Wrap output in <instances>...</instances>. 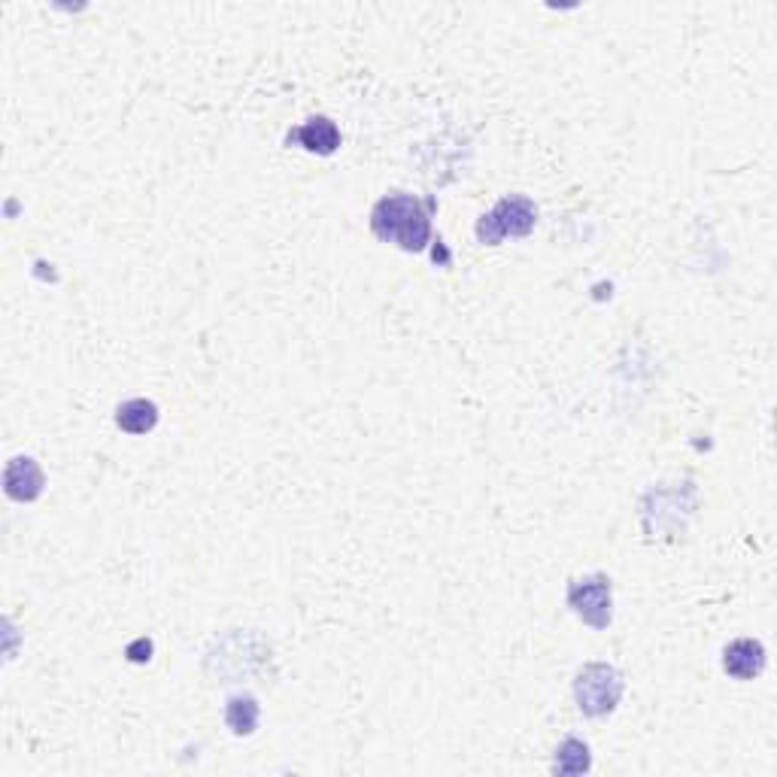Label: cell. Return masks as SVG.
Instances as JSON below:
<instances>
[{
    "mask_svg": "<svg viewBox=\"0 0 777 777\" xmlns=\"http://www.w3.org/2000/svg\"><path fill=\"white\" fill-rule=\"evenodd\" d=\"M766 647L763 640L756 638H738L731 640L729 647L723 650V672L735 680H754L766 672Z\"/></svg>",
    "mask_w": 777,
    "mask_h": 777,
    "instance_id": "8992f818",
    "label": "cell"
},
{
    "mask_svg": "<svg viewBox=\"0 0 777 777\" xmlns=\"http://www.w3.org/2000/svg\"><path fill=\"white\" fill-rule=\"evenodd\" d=\"M47 477L40 462L31 456H16L7 462L3 471V492L10 495L12 502H37L43 495Z\"/></svg>",
    "mask_w": 777,
    "mask_h": 777,
    "instance_id": "5b68a950",
    "label": "cell"
},
{
    "mask_svg": "<svg viewBox=\"0 0 777 777\" xmlns=\"http://www.w3.org/2000/svg\"><path fill=\"white\" fill-rule=\"evenodd\" d=\"M626 689V680L619 675L617 665L610 663H586L574 677V698L583 717L602 720L614 714Z\"/></svg>",
    "mask_w": 777,
    "mask_h": 777,
    "instance_id": "7a4b0ae2",
    "label": "cell"
},
{
    "mask_svg": "<svg viewBox=\"0 0 777 777\" xmlns=\"http://www.w3.org/2000/svg\"><path fill=\"white\" fill-rule=\"evenodd\" d=\"M289 140H295L297 147H304L307 152H316V155H332L341 149V131L334 125L329 115H313L304 125L295 128Z\"/></svg>",
    "mask_w": 777,
    "mask_h": 777,
    "instance_id": "52a82bcc",
    "label": "cell"
},
{
    "mask_svg": "<svg viewBox=\"0 0 777 777\" xmlns=\"http://www.w3.org/2000/svg\"><path fill=\"white\" fill-rule=\"evenodd\" d=\"M589 768H593V754H589L586 741L572 735L556 747V756H553V771L556 775H586Z\"/></svg>",
    "mask_w": 777,
    "mask_h": 777,
    "instance_id": "30bf717a",
    "label": "cell"
},
{
    "mask_svg": "<svg viewBox=\"0 0 777 777\" xmlns=\"http://www.w3.org/2000/svg\"><path fill=\"white\" fill-rule=\"evenodd\" d=\"M159 404L149 398H131L115 407V425L125 435H149L159 425Z\"/></svg>",
    "mask_w": 777,
    "mask_h": 777,
    "instance_id": "ba28073f",
    "label": "cell"
},
{
    "mask_svg": "<svg viewBox=\"0 0 777 777\" xmlns=\"http://www.w3.org/2000/svg\"><path fill=\"white\" fill-rule=\"evenodd\" d=\"M568 607L586 626L605 632L610 626V619H614V586H610V577L595 572L589 577H577V581L568 583Z\"/></svg>",
    "mask_w": 777,
    "mask_h": 777,
    "instance_id": "277c9868",
    "label": "cell"
},
{
    "mask_svg": "<svg viewBox=\"0 0 777 777\" xmlns=\"http://www.w3.org/2000/svg\"><path fill=\"white\" fill-rule=\"evenodd\" d=\"M125 656L131 663H149V659H152V640L138 638L134 644H128Z\"/></svg>",
    "mask_w": 777,
    "mask_h": 777,
    "instance_id": "8fae6325",
    "label": "cell"
},
{
    "mask_svg": "<svg viewBox=\"0 0 777 777\" xmlns=\"http://www.w3.org/2000/svg\"><path fill=\"white\" fill-rule=\"evenodd\" d=\"M371 231L380 241L395 243L404 252H423L432 241L428 206L411 192H392L371 210Z\"/></svg>",
    "mask_w": 777,
    "mask_h": 777,
    "instance_id": "6da1fadb",
    "label": "cell"
},
{
    "mask_svg": "<svg viewBox=\"0 0 777 777\" xmlns=\"http://www.w3.org/2000/svg\"><path fill=\"white\" fill-rule=\"evenodd\" d=\"M259 717H262L259 698L250 696V693H238V696H231L225 702V726L238 738H250L252 731L259 729Z\"/></svg>",
    "mask_w": 777,
    "mask_h": 777,
    "instance_id": "9c48e42d",
    "label": "cell"
},
{
    "mask_svg": "<svg viewBox=\"0 0 777 777\" xmlns=\"http://www.w3.org/2000/svg\"><path fill=\"white\" fill-rule=\"evenodd\" d=\"M537 225V206L526 194H507L490 213L477 219V241L483 246H498L507 238H526Z\"/></svg>",
    "mask_w": 777,
    "mask_h": 777,
    "instance_id": "3957f363",
    "label": "cell"
}]
</instances>
